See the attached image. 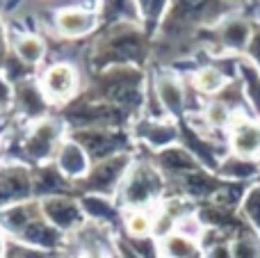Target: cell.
Segmentation results:
<instances>
[{
	"label": "cell",
	"instance_id": "cell-1",
	"mask_svg": "<svg viewBox=\"0 0 260 258\" xmlns=\"http://www.w3.org/2000/svg\"><path fill=\"white\" fill-rule=\"evenodd\" d=\"M128 155H114L103 163H96V167L82 178V190H87L89 195H110L117 190V185L123 181L128 172Z\"/></svg>",
	"mask_w": 260,
	"mask_h": 258
},
{
	"label": "cell",
	"instance_id": "cell-2",
	"mask_svg": "<svg viewBox=\"0 0 260 258\" xmlns=\"http://www.w3.org/2000/svg\"><path fill=\"white\" fill-rule=\"evenodd\" d=\"M41 215L53 224L57 231H76L85 224V210L80 204L67 199V197H48L41 201Z\"/></svg>",
	"mask_w": 260,
	"mask_h": 258
},
{
	"label": "cell",
	"instance_id": "cell-3",
	"mask_svg": "<svg viewBox=\"0 0 260 258\" xmlns=\"http://www.w3.org/2000/svg\"><path fill=\"white\" fill-rule=\"evenodd\" d=\"M32 195V174L21 165L0 169V210L23 204Z\"/></svg>",
	"mask_w": 260,
	"mask_h": 258
},
{
	"label": "cell",
	"instance_id": "cell-4",
	"mask_svg": "<svg viewBox=\"0 0 260 258\" xmlns=\"http://www.w3.org/2000/svg\"><path fill=\"white\" fill-rule=\"evenodd\" d=\"M160 178L153 169L148 167H137L130 172V176L123 181V201L128 206H135L139 210V206H144L146 201H151L153 197L160 192Z\"/></svg>",
	"mask_w": 260,
	"mask_h": 258
},
{
	"label": "cell",
	"instance_id": "cell-5",
	"mask_svg": "<svg viewBox=\"0 0 260 258\" xmlns=\"http://www.w3.org/2000/svg\"><path fill=\"white\" fill-rule=\"evenodd\" d=\"M62 133L57 121H39L35 126V131L27 135V140L23 142V151L30 160L37 163H44L53 155L55 144H57V137Z\"/></svg>",
	"mask_w": 260,
	"mask_h": 258
},
{
	"label": "cell",
	"instance_id": "cell-6",
	"mask_svg": "<svg viewBox=\"0 0 260 258\" xmlns=\"http://www.w3.org/2000/svg\"><path fill=\"white\" fill-rule=\"evenodd\" d=\"M78 85V76L76 69L69 67V64H55L53 69H48L41 80L44 87V96L50 101H67L73 96Z\"/></svg>",
	"mask_w": 260,
	"mask_h": 258
},
{
	"label": "cell",
	"instance_id": "cell-7",
	"mask_svg": "<svg viewBox=\"0 0 260 258\" xmlns=\"http://www.w3.org/2000/svg\"><path fill=\"white\" fill-rule=\"evenodd\" d=\"M89 163L91 160L87 155V151L76 140L64 142L57 151V160H55L57 169L67 178H85L89 174Z\"/></svg>",
	"mask_w": 260,
	"mask_h": 258
},
{
	"label": "cell",
	"instance_id": "cell-8",
	"mask_svg": "<svg viewBox=\"0 0 260 258\" xmlns=\"http://www.w3.org/2000/svg\"><path fill=\"white\" fill-rule=\"evenodd\" d=\"M162 251L167 258H199V247L189 240V236H183V233L165 236Z\"/></svg>",
	"mask_w": 260,
	"mask_h": 258
},
{
	"label": "cell",
	"instance_id": "cell-9",
	"mask_svg": "<svg viewBox=\"0 0 260 258\" xmlns=\"http://www.w3.org/2000/svg\"><path fill=\"white\" fill-rule=\"evenodd\" d=\"M82 210H85L87 217L91 219H101V222H114L117 219V210L110 206V201L101 195H87L80 201Z\"/></svg>",
	"mask_w": 260,
	"mask_h": 258
},
{
	"label": "cell",
	"instance_id": "cell-10",
	"mask_svg": "<svg viewBox=\"0 0 260 258\" xmlns=\"http://www.w3.org/2000/svg\"><path fill=\"white\" fill-rule=\"evenodd\" d=\"M235 151L240 155H253L260 151V128L258 126H242L233 137Z\"/></svg>",
	"mask_w": 260,
	"mask_h": 258
},
{
	"label": "cell",
	"instance_id": "cell-11",
	"mask_svg": "<svg viewBox=\"0 0 260 258\" xmlns=\"http://www.w3.org/2000/svg\"><path fill=\"white\" fill-rule=\"evenodd\" d=\"M59 25H62V30L69 32V35H80V32L91 27V16H87V14H82V12H67L59 18Z\"/></svg>",
	"mask_w": 260,
	"mask_h": 258
},
{
	"label": "cell",
	"instance_id": "cell-12",
	"mask_svg": "<svg viewBox=\"0 0 260 258\" xmlns=\"http://www.w3.org/2000/svg\"><path fill=\"white\" fill-rule=\"evenodd\" d=\"M126 227H128V233L133 238H144L153 231V219L148 217L144 210H135V213L128 215Z\"/></svg>",
	"mask_w": 260,
	"mask_h": 258
},
{
	"label": "cell",
	"instance_id": "cell-13",
	"mask_svg": "<svg viewBox=\"0 0 260 258\" xmlns=\"http://www.w3.org/2000/svg\"><path fill=\"white\" fill-rule=\"evenodd\" d=\"M5 258H50V254L48 251L35 249V247H27L23 242H7Z\"/></svg>",
	"mask_w": 260,
	"mask_h": 258
},
{
	"label": "cell",
	"instance_id": "cell-14",
	"mask_svg": "<svg viewBox=\"0 0 260 258\" xmlns=\"http://www.w3.org/2000/svg\"><path fill=\"white\" fill-rule=\"evenodd\" d=\"M197 85L201 87L203 91H215L224 85V78H221L215 69H206V71H201L197 76Z\"/></svg>",
	"mask_w": 260,
	"mask_h": 258
},
{
	"label": "cell",
	"instance_id": "cell-15",
	"mask_svg": "<svg viewBox=\"0 0 260 258\" xmlns=\"http://www.w3.org/2000/svg\"><path fill=\"white\" fill-rule=\"evenodd\" d=\"M233 258H260V251L256 249V245H253V242L244 240V242H238Z\"/></svg>",
	"mask_w": 260,
	"mask_h": 258
},
{
	"label": "cell",
	"instance_id": "cell-16",
	"mask_svg": "<svg viewBox=\"0 0 260 258\" xmlns=\"http://www.w3.org/2000/svg\"><path fill=\"white\" fill-rule=\"evenodd\" d=\"M226 119H229V110H226L224 105H212V108L208 110V121L215 123V126L226 123Z\"/></svg>",
	"mask_w": 260,
	"mask_h": 258
},
{
	"label": "cell",
	"instance_id": "cell-17",
	"mask_svg": "<svg viewBox=\"0 0 260 258\" xmlns=\"http://www.w3.org/2000/svg\"><path fill=\"white\" fill-rule=\"evenodd\" d=\"M78 258H108V256H105V251L101 247H87V249L80 251Z\"/></svg>",
	"mask_w": 260,
	"mask_h": 258
},
{
	"label": "cell",
	"instance_id": "cell-18",
	"mask_svg": "<svg viewBox=\"0 0 260 258\" xmlns=\"http://www.w3.org/2000/svg\"><path fill=\"white\" fill-rule=\"evenodd\" d=\"M208 258H231V254H229V249H226V247H215Z\"/></svg>",
	"mask_w": 260,
	"mask_h": 258
},
{
	"label": "cell",
	"instance_id": "cell-19",
	"mask_svg": "<svg viewBox=\"0 0 260 258\" xmlns=\"http://www.w3.org/2000/svg\"><path fill=\"white\" fill-rule=\"evenodd\" d=\"M5 251H7V242L3 240V231H0V258H5Z\"/></svg>",
	"mask_w": 260,
	"mask_h": 258
}]
</instances>
